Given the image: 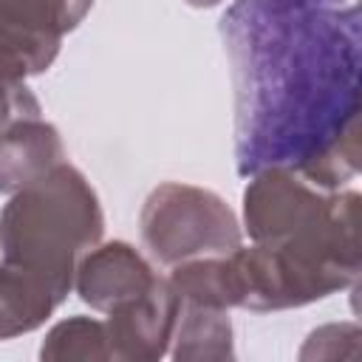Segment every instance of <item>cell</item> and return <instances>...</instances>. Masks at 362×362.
Wrapping results in <instances>:
<instances>
[{
	"instance_id": "cell-1",
	"label": "cell",
	"mask_w": 362,
	"mask_h": 362,
	"mask_svg": "<svg viewBox=\"0 0 362 362\" xmlns=\"http://www.w3.org/2000/svg\"><path fill=\"white\" fill-rule=\"evenodd\" d=\"M235 167H291L322 189L359 173L362 34L354 0H235L221 17Z\"/></svg>"
},
{
	"instance_id": "cell-2",
	"label": "cell",
	"mask_w": 362,
	"mask_h": 362,
	"mask_svg": "<svg viewBox=\"0 0 362 362\" xmlns=\"http://www.w3.org/2000/svg\"><path fill=\"white\" fill-rule=\"evenodd\" d=\"M356 189H342L334 212L283 240L249 243L226 255L232 303L246 311H286L356 286L362 269Z\"/></svg>"
},
{
	"instance_id": "cell-3",
	"label": "cell",
	"mask_w": 362,
	"mask_h": 362,
	"mask_svg": "<svg viewBox=\"0 0 362 362\" xmlns=\"http://www.w3.org/2000/svg\"><path fill=\"white\" fill-rule=\"evenodd\" d=\"M105 232V215L90 181L68 161L11 192L0 209V252L37 274L59 300L74 291L76 263Z\"/></svg>"
},
{
	"instance_id": "cell-4",
	"label": "cell",
	"mask_w": 362,
	"mask_h": 362,
	"mask_svg": "<svg viewBox=\"0 0 362 362\" xmlns=\"http://www.w3.org/2000/svg\"><path fill=\"white\" fill-rule=\"evenodd\" d=\"M139 232L150 257L167 269L229 255L243 243L232 206L218 192L181 181H164L150 189L139 212Z\"/></svg>"
},
{
	"instance_id": "cell-5",
	"label": "cell",
	"mask_w": 362,
	"mask_h": 362,
	"mask_svg": "<svg viewBox=\"0 0 362 362\" xmlns=\"http://www.w3.org/2000/svg\"><path fill=\"white\" fill-rule=\"evenodd\" d=\"M342 189H322L291 167H266L249 175L240 229L252 243H274L325 221Z\"/></svg>"
},
{
	"instance_id": "cell-6",
	"label": "cell",
	"mask_w": 362,
	"mask_h": 362,
	"mask_svg": "<svg viewBox=\"0 0 362 362\" xmlns=\"http://www.w3.org/2000/svg\"><path fill=\"white\" fill-rule=\"evenodd\" d=\"M93 0H0V54L25 76L54 65L62 37L74 31Z\"/></svg>"
},
{
	"instance_id": "cell-7",
	"label": "cell",
	"mask_w": 362,
	"mask_h": 362,
	"mask_svg": "<svg viewBox=\"0 0 362 362\" xmlns=\"http://www.w3.org/2000/svg\"><path fill=\"white\" fill-rule=\"evenodd\" d=\"M158 277L161 274H156L150 260L136 246L124 240H107V243L99 240L76 263L74 291L93 311L107 314L147 294Z\"/></svg>"
},
{
	"instance_id": "cell-8",
	"label": "cell",
	"mask_w": 362,
	"mask_h": 362,
	"mask_svg": "<svg viewBox=\"0 0 362 362\" xmlns=\"http://www.w3.org/2000/svg\"><path fill=\"white\" fill-rule=\"evenodd\" d=\"M175 314H178V297L170 288L167 277H158L147 294L107 311L105 328L110 342V359L156 362L167 356L175 328Z\"/></svg>"
},
{
	"instance_id": "cell-9",
	"label": "cell",
	"mask_w": 362,
	"mask_h": 362,
	"mask_svg": "<svg viewBox=\"0 0 362 362\" xmlns=\"http://www.w3.org/2000/svg\"><path fill=\"white\" fill-rule=\"evenodd\" d=\"M65 161L59 130L42 116L11 122L0 130V192L11 195Z\"/></svg>"
},
{
	"instance_id": "cell-10",
	"label": "cell",
	"mask_w": 362,
	"mask_h": 362,
	"mask_svg": "<svg viewBox=\"0 0 362 362\" xmlns=\"http://www.w3.org/2000/svg\"><path fill=\"white\" fill-rule=\"evenodd\" d=\"M167 354L178 362L235 359V334H232L229 308L178 300L175 328Z\"/></svg>"
},
{
	"instance_id": "cell-11",
	"label": "cell",
	"mask_w": 362,
	"mask_h": 362,
	"mask_svg": "<svg viewBox=\"0 0 362 362\" xmlns=\"http://www.w3.org/2000/svg\"><path fill=\"white\" fill-rule=\"evenodd\" d=\"M62 300L31 272L0 260V339L37 331Z\"/></svg>"
},
{
	"instance_id": "cell-12",
	"label": "cell",
	"mask_w": 362,
	"mask_h": 362,
	"mask_svg": "<svg viewBox=\"0 0 362 362\" xmlns=\"http://www.w3.org/2000/svg\"><path fill=\"white\" fill-rule=\"evenodd\" d=\"M40 359H48V362H102V359H110V342H107L105 320L74 314V317L57 322L40 345Z\"/></svg>"
},
{
	"instance_id": "cell-13",
	"label": "cell",
	"mask_w": 362,
	"mask_h": 362,
	"mask_svg": "<svg viewBox=\"0 0 362 362\" xmlns=\"http://www.w3.org/2000/svg\"><path fill=\"white\" fill-rule=\"evenodd\" d=\"M28 76L0 54V130L11 122L40 116L42 107L25 82Z\"/></svg>"
},
{
	"instance_id": "cell-14",
	"label": "cell",
	"mask_w": 362,
	"mask_h": 362,
	"mask_svg": "<svg viewBox=\"0 0 362 362\" xmlns=\"http://www.w3.org/2000/svg\"><path fill=\"white\" fill-rule=\"evenodd\" d=\"M359 325L356 322H328L311 331L300 348V359H348L356 356Z\"/></svg>"
},
{
	"instance_id": "cell-15",
	"label": "cell",
	"mask_w": 362,
	"mask_h": 362,
	"mask_svg": "<svg viewBox=\"0 0 362 362\" xmlns=\"http://www.w3.org/2000/svg\"><path fill=\"white\" fill-rule=\"evenodd\" d=\"M184 3L192 8H212V6H221L223 0H184Z\"/></svg>"
}]
</instances>
